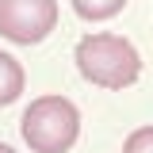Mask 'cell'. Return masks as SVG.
Returning a JSON list of instances; mask_svg holds the SVG:
<instances>
[{
	"instance_id": "52a82bcc",
	"label": "cell",
	"mask_w": 153,
	"mask_h": 153,
	"mask_svg": "<svg viewBox=\"0 0 153 153\" xmlns=\"http://www.w3.org/2000/svg\"><path fill=\"white\" fill-rule=\"evenodd\" d=\"M0 153H16V149H12V146H4V142H0Z\"/></svg>"
},
{
	"instance_id": "8992f818",
	"label": "cell",
	"mask_w": 153,
	"mask_h": 153,
	"mask_svg": "<svg viewBox=\"0 0 153 153\" xmlns=\"http://www.w3.org/2000/svg\"><path fill=\"white\" fill-rule=\"evenodd\" d=\"M123 153H153V126H138V130H130L126 142H123Z\"/></svg>"
},
{
	"instance_id": "6da1fadb",
	"label": "cell",
	"mask_w": 153,
	"mask_h": 153,
	"mask_svg": "<svg viewBox=\"0 0 153 153\" xmlns=\"http://www.w3.org/2000/svg\"><path fill=\"white\" fill-rule=\"evenodd\" d=\"M76 73L84 76L88 84L100 88H130L134 80L142 76V57L134 50L130 38L111 35V31H100V35H84L73 50Z\"/></svg>"
},
{
	"instance_id": "3957f363",
	"label": "cell",
	"mask_w": 153,
	"mask_h": 153,
	"mask_svg": "<svg viewBox=\"0 0 153 153\" xmlns=\"http://www.w3.org/2000/svg\"><path fill=\"white\" fill-rule=\"evenodd\" d=\"M57 27V0H0V38L35 46Z\"/></svg>"
},
{
	"instance_id": "7a4b0ae2",
	"label": "cell",
	"mask_w": 153,
	"mask_h": 153,
	"mask_svg": "<svg viewBox=\"0 0 153 153\" xmlns=\"http://www.w3.org/2000/svg\"><path fill=\"white\" fill-rule=\"evenodd\" d=\"M19 134L31 153H69L80 138V111L65 96H38L19 119Z\"/></svg>"
},
{
	"instance_id": "277c9868",
	"label": "cell",
	"mask_w": 153,
	"mask_h": 153,
	"mask_svg": "<svg viewBox=\"0 0 153 153\" xmlns=\"http://www.w3.org/2000/svg\"><path fill=\"white\" fill-rule=\"evenodd\" d=\"M23 84H27L23 65H19V61L8 54V50H0V107L16 103L19 96H23Z\"/></svg>"
},
{
	"instance_id": "5b68a950",
	"label": "cell",
	"mask_w": 153,
	"mask_h": 153,
	"mask_svg": "<svg viewBox=\"0 0 153 153\" xmlns=\"http://www.w3.org/2000/svg\"><path fill=\"white\" fill-rule=\"evenodd\" d=\"M73 4V12L80 19H88V23H100V19H111L119 16L123 8H126V0H69Z\"/></svg>"
}]
</instances>
